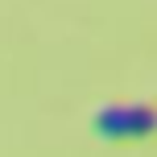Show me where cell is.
Instances as JSON below:
<instances>
[{
  "label": "cell",
  "instance_id": "cell-1",
  "mask_svg": "<svg viewBox=\"0 0 157 157\" xmlns=\"http://www.w3.org/2000/svg\"><path fill=\"white\" fill-rule=\"evenodd\" d=\"M95 128L112 141H136L153 132V112L149 108H103L95 116Z\"/></svg>",
  "mask_w": 157,
  "mask_h": 157
}]
</instances>
